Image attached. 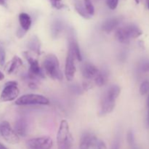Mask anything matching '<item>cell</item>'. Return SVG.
I'll return each instance as SVG.
<instances>
[{
  "label": "cell",
  "mask_w": 149,
  "mask_h": 149,
  "mask_svg": "<svg viewBox=\"0 0 149 149\" xmlns=\"http://www.w3.org/2000/svg\"><path fill=\"white\" fill-rule=\"evenodd\" d=\"M0 134L2 138L10 144H17L20 141L19 135L7 121H4L0 124Z\"/></svg>",
  "instance_id": "cell-6"
},
{
  "label": "cell",
  "mask_w": 149,
  "mask_h": 149,
  "mask_svg": "<svg viewBox=\"0 0 149 149\" xmlns=\"http://www.w3.org/2000/svg\"><path fill=\"white\" fill-rule=\"evenodd\" d=\"M43 68L46 74L55 80H62L63 75L60 68V63L56 55L49 54L45 57L43 62Z\"/></svg>",
  "instance_id": "cell-1"
},
{
  "label": "cell",
  "mask_w": 149,
  "mask_h": 149,
  "mask_svg": "<svg viewBox=\"0 0 149 149\" xmlns=\"http://www.w3.org/2000/svg\"><path fill=\"white\" fill-rule=\"evenodd\" d=\"M28 47L30 50L36 53V55H40L41 54V42L39 38L36 36H32L31 39L29 40L28 43Z\"/></svg>",
  "instance_id": "cell-16"
},
{
  "label": "cell",
  "mask_w": 149,
  "mask_h": 149,
  "mask_svg": "<svg viewBox=\"0 0 149 149\" xmlns=\"http://www.w3.org/2000/svg\"><path fill=\"white\" fill-rule=\"evenodd\" d=\"M19 93H20V91L17 87V81H7L1 92V94L0 95V100L2 102L13 101L18 97Z\"/></svg>",
  "instance_id": "cell-5"
},
{
  "label": "cell",
  "mask_w": 149,
  "mask_h": 149,
  "mask_svg": "<svg viewBox=\"0 0 149 149\" xmlns=\"http://www.w3.org/2000/svg\"><path fill=\"white\" fill-rule=\"evenodd\" d=\"M49 100L45 96L39 94H26L16 100L17 106H32V105H48Z\"/></svg>",
  "instance_id": "cell-4"
},
{
  "label": "cell",
  "mask_w": 149,
  "mask_h": 149,
  "mask_svg": "<svg viewBox=\"0 0 149 149\" xmlns=\"http://www.w3.org/2000/svg\"><path fill=\"white\" fill-rule=\"evenodd\" d=\"M140 69L143 72H149V61H145L140 65Z\"/></svg>",
  "instance_id": "cell-30"
},
{
  "label": "cell",
  "mask_w": 149,
  "mask_h": 149,
  "mask_svg": "<svg viewBox=\"0 0 149 149\" xmlns=\"http://www.w3.org/2000/svg\"><path fill=\"white\" fill-rule=\"evenodd\" d=\"M140 1H141V0H135V1H136L137 4H139V3H140Z\"/></svg>",
  "instance_id": "cell-41"
},
{
  "label": "cell",
  "mask_w": 149,
  "mask_h": 149,
  "mask_svg": "<svg viewBox=\"0 0 149 149\" xmlns=\"http://www.w3.org/2000/svg\"><path fill=\"white\" fill-rule=\"evenodd\" d=\"M0 5H5V0H0Z\"/></svg>",
  "instance_id": "cell-37"
},
{
  "label": "cell",
  "mask_w": 149,
  "mask_h": 149,
  "mask_svg": "<svg viewBox=\"0 0 149 149\" xmlns=\"http://www.w3.org/2000/svg\"><path fill=\"white\" fill-rule=\"evenodd\" d=\"M84 5L87 13L92 17L95 14V7L91 0H84Z\"/></svg>",
  "instance_id": "cell-23"
},
{
  "label": "cell",
  "mask_w": 149,
  "mask_h": 149,
  "mask_svg": "<svg viewBox=\"0 0 149 149\" xmlns=\"http://www.w3.org/2000/svg\"><path fill=\"white\" fill-rule=\"evenodd\" d=\"M4 79V75L1 71H0V81L3 80Z\"/></svg>",
  "instance_id": "cell-36"
},
{
  "label": "cell",
  "mask_w": 149,
  "mask_h": 149,
  "mask_svg": "<svg viewBox=\"0 0 149 149\" xmlns=\"http://www.w3.org/2000/svg\"><path fill=\"white\" fill-rule=\"evenodd\" d=\"M23 55L29 63V71L26 74V78L29 79L32 81H35L40 78H45V74L39 66L37 60L31 56L28 52H25Z\"/></svg>",
  "instance_id": "cell-3"
},
{
  "label": "cell",
  "mask_w": 149,
  "mask_h": 149,
  "mask_svg": "<svg viewBox=\"0 0 149 149\" xmlns=\"http://www.w3.org/2000/svg\"><path fill=\"white\" fill-rule=\"evenodd\" d=\"M121 89L119 86L111 85L108 89L107 91L106 92V93L104 94V96H106V97H108L110 100H113V101H116V100L119 97Z\"/></svg>",
  "instance_id": "cell-17"
},
{
  "label": "cell",
  "mask_w": 149,
  "mask_h": 149,
  "mask_svg": "<svg viewBox=\"0 0 149 149\" xmlns=\"http://www.w3.org/2000/svg\"><path fill=\"white\" fill-rule=\"evenodd\" d=\"M64 29V23L61 19L56 18L53 20L51 24V36L54 39H58Z\"/></svg>",
  "instance_id": "cell-12"
},
{
  "label": "cell",
  "mask_w": 149,
  "mask_h": 149,
  "mask_svg": "<svg viewBox=\"0 0 149 149\" xmlns=\"http://www.w3.org/2000/svg\"><path fill=\"white\" fill-rule=\"evenodd\" d=\"M57 143L58 149H71L73 144V138L70 132L69 125L65 119L60 124L57 135Z\"/></svg>",
  "instance_id": "cell-2"
},
{
  "label": "cell",
  "mask_w": 149,
  "mask_h": 149,
  "mask_svg": "<svg viewBox=\"0 0 149 149\" xmlns=\"http://www.w3.org/2000/svg\"><path fill=\"white\" fill-rule=\"evenodd\" d=\"M0 149H7V148H6V147L4 146L3 145V144L0 143Z\"/></svg>",
  "instance_id": "cell-38"
},
{
  "label": "cell",
  "mask_w": 149,
  "mask_h": 149,
  "mask_svg": "<svg viewBox=\"0 0 149 149\" xmlns=\"http://www.w3.org/2000/svg\"><path fill=\"white\" fill-rule=\"evenodd\" d=\"M29 87L30 89H31V90H35V89L37 88V85H36V82L34 81H31L29 82Z\"/></svg>",
  "instance_id": "cell-34"
},
{
  "label": "cell",
  "mask_w": 149,
  "mask_h": 149,
  "mask_svg": "<svg viewBox=\"0 0 149 149\" xmlns=\"http://www.w3.org/2000/svg\"><path fill=\"white\" fill-rule=\"evenodd\" d=\"M147 105H148V106H149V96L148 97V100H147Z\"/></svg>",
  "instance_id": "cell-40"
},
{
  "label": "cell",
  "mask_w": 149,
  "mask_h": 149,
  "mask_svg": "<svg viewBox=\"0 0 149 149\" xmlns=\"http://www.w3.org/2000/svg\"><path fill=\"white\" fill-rule=\"evenodd\" d=\"M115 36H116V39H117V41H119L120 43L127 44L130 40L125 27L117 28L116 29Z\"/></svg>",
  "instance_id": "cell-19"
},
{
  "label": "cell",
  "mask_w": 149,
  "mask_h": 149,
  "mask_svg": "<svg viewBox=\"0 0 149 149\" xmlns=\"http://www.w3.org/2000/svg\"><path fill=\"white\" fill-rule=\"evenodd\" d=\"M148 8L149 9V1H148Z\"/></svg>",
  "instance_id": "cell-42"
},
{
  "label": "cell",
  "mask_w": 149,
  "mask_h": 149,
  "mask_svg": "<svg viewBox=\"0 0 149 149\" xmlns=\"http://www.w3.org/2000/svg\"><path fill=\"white\" fill-rule=\"evenodd\" d=\"M115 105H116V101H113L103 95L100 103V110L99 114L100 116H104L108 113H110L111 112L113 111Z\"/></svg>",
  "instance_id": "cell-10"
},
{
  "label": "cell",
  "mask_w": 149,
  "mask_h": 149,
  "mask_svg": "<svg viewBox=\"0 0 149 149\" xmlns=\"http://www.w3.org/2000/svg\"><path fill=\"white\" fill-rule=\"evenodd\" d=\"M93 148V149H107V146L103 141L97 139Z\"/></svg>",
  "instance_id": "cell-28"
},
{
  "label": "cell",
  "mask_w": 149,
  "mask_h": 149,
  "mask_svg": "<svg viewBox=\"0 0 149 149\" xmlns=\"http://www.w3.org/2000/svg\"><path fill=\"white\" fill-rule=\"evenodd\" d=\"M22 65H23V61L20 59V58H19L17 55H15L13 59H12V61L10 62V63H9L8 67H7V73L9 74H13Z\"/></svg>",
  "instance_id": "cell-21"
},
{
  "label": "cell",
  "mask_w": 149,
  "mask_h": 149,
  "mask_svg": "<svg viewBox=\"0 0 149 149\" xmlns=\"http://www.w3.org/2000/svg\"><path fill=\"white\" fill-rule=\"evenodd\" d=\"M81 71H82V75L84 79H91L95 78L99 71L94 64L91 63H85L83 65Z\"/></svg>",
  "instance_id": "cell-11"
},
{
  "label": "cell",
  "mask_w": 149,
  "mask_h": 149,
  "mask_svg": "<svg viewBox=\"0 0 149 149\" xmlns=\"http://www.w3.org/2000/svg\"><path fill=\"white\" fill-rule=\"evenodd\" d=\"M15 131L21 137H25L27 135L28 124L25 118L20 117L16 120L15 124Z\"/></svg>",
  "instance_id": "cell-14"
},
{
  "label": "cell",
  "mask_w": 149,
  "mask_h": 149,
  "mask_svg": "<svg viewBox=\"0 0 149 149\" xmlns=\"http://www.w3.org/2000/svg\"><path fill=\"white\" fill-rule=\"evenodd\" d=\"M149 92V81H145L141 84V87H140V93L142 95L147 94Z\"/></svg>",
  "instance_id": "cell-25"
},
{
  "label": "cell",
  "mask_w": 149,
  "mask_h": 149,
  "mask_svg": "<svg viewBox=\"0 0 149 149\" xmlns=\"http://www.w3.org/2000/svg\"><path fill=\"white\" fill-rule=\"evenodd\" d=\"M127 141L128 144L130 146H133L135 145V137H134V134L132 131H128L127 134Z\"/></svg>",
  "instance_id": "cell-27"
},
{
  "label": "cell",
  "mask_w": 149,
  "mask_h": 149,
  "mask_svg": "<svg viewBox=\"0 0 149 149\" xmlns=\"http://www.w3.org/2000/svg\"><path fill=\"white\" fill-rule=\"evenodd\" d=\"M71 90H72V92H74V93L80 94V93H81V92H82L83 90L79 87V86L72 85L71 86Z\"/></svg>",
  "instance_id": "cell-32"
},
{
  "label": "cell",
  "mask_w": 149,
  "mask_h": 149,
  "mask_svg": "<svg viewBox=\"0 0 149 149\" xmlns=\"http://www.w3.org/2000/svg\"><path fill=\"white\" fill-rule=\"evenodd\" d=\"M125 28L130 39H136L141 36L143 33L142 31L135 25H128Z\"/></svg>",
  "instance_id": "cell-20"
},
{
  "label": "cell",
  "mask_w": 149,
  "mask_h": 149,
  "mask_svg": "<svg viewBox=\"0 0 149 149\" xmlns=\"http://www.w3.org/2000/svg\"><path fill=\"white\" fill-rule=\"evenodd\" d=\"M106 4L111 10H115L119 4V0H106Z\"/></svg>",
  "instance_id": "cell-29"
},
{
  "label": "cell",
  "mask_w": 149,
  "mask_h": 149,
  "mask_svg": "<svg viewBox=\"0 0 149 149\" xmlns=\"http://www.w3.org/2000/svg\"><path fill=\"white\" fill-rule=\"evenodd\" d=\"M19 22L20 27L26 31H28L31 26V18L30 15L26 13H21L19 15Z\"/></svg>",
  "instance_id": "cell-15"
},
{
  "label": "cell",
  "mask_w": 149,
  "mask_h": 149,
  "mask_svg": "<svg viewBox=\"0 0 149 149\" xmlns=\"http://www.w3.org/2000/svg\"><path fill=\"white\" fill-rule=\"evenodd\" d=\"M49 1L51 5L57 10H61L65 7V4L63 3L62 0H49Z\"/></svg>",
  "instance_id": "cell-24"
},
{
  "label": "cell",
  "mask_w": 149,
  "mask_h": 149,
  "mask_svg": "<svg viewBox=\"0 0 149 149\" xmlns=\"http://www.w3.org/2000/svg\"><path fill=\"white\" fill-rule=\"evenodd\" d=\"M74 7H75L76 10H77V13H79V15H80L82 17H84V18L85 19H90L92 17L91 16L87 13L84 4H81V2H80V1H76L75 4H74Z\"/></svg>",
  "instance_id": "cell-22"
},
{
  "label": "cell",
  "mask_w": 149,
  "mask_h": 149,
  "mask_svg": "<svg viewBox=\"0 0 149 149\" xmlns=\"http://www.w3.org/2000/svg\"><path fill=\"white\" fill-rule=\"evenodd\" d=\"M26 31L25 30H23V29H22L21 27L20 28V29H18V30H17V33H16V35H17V36L18 38H23V36H25V34H26Z\"/></svg>",
  "instance_id": "cell-33"
},
{
  "label": "cell",
  "mask_w": 149,
  "mask_h": 149,
  "mask_svg": "<svg viewBox=\"0 0 149 149\" xmlns=\"http://www.w3.org/2000/svg\"><path fill=\"white\" fill-rule=\"evenodd\" d=\"M75 55L73 50L68 48V52L67 54L65 65V76L68 81H71L74 78L76 74V65L74 59Z\"/></svg>",
  "instance_id": "cell-8"
},
{
  "label": "cell",
  "mask_w": 149,
  "mask_h": 149,
  "mask_svg": "<svg viewBox=\"0 0 149 149\" xmlns=\"http://www.w3.org/2000/svg\"><path fill=\"white\" fill-rule=\"evenodd\" d=\"M120 60L121 61H124V60L125 59V58H126V57H127V55H126V54L125 53V52H122V53H121V55H120Z\"/></svg>",
  "instance_id": "cell-35"
},
{
  "label": "cell",
  "mask_w": 149,
  "mask_h": 149,
  "mask_svg": "<svg viewBox=\"0 0 149 149\" xmlns=\"http://www.w3.org/2000/svg\"><path fill=\"white\" fill-rule=\"evenodd\" d=\"M109 79V73L106 70L98 71L97 75L95 77V82L98 87H103L107 83Z\"/></svg>",
  "instance_id": "cell-18"
},
{
  "label": "cell",
  "mask_w": 149,
  "mask_h": 149,
  "mask_svg": "<svg viewBox=\"0 0 149 149\" xmlns=\"http://www.w3.org/2000/svg\"><path fill=\"white\" fill-rule=\"evenodd\" d=\"M68 48L72 49L73 52H74L76 58L79 61H82V55H81L78 42H77V39H76L75 34L74 33L73 31H71V33H69V37H68Z\"/></svg>",
  "instance_id": "cell-9"
},
{
  "label": "cell",
  "mask_w": 149,
  "mask_h": 149,
  "mask_svg": "<svg viewBox=\"0 0 149 149\" xmlns=\"http://www.w3.org/2000/svg\"><path fill=\"white\" fill-rule=\"evenodd\" d=\"M111 149H120V141H119V138H117L115 139L111 147Z\"/></svg>",
  "instance_id": "cell-31"
},
{
  "label": "cell",
  "mask_w": 149,
  "mask_h": 149,
  "mask_svg": "<svg viewBox=\"0 0 149 149\" xmlns=\"http://www.w3.org/2000/svg\"><path fill=\"white\" fill-rule=\"evenodd\" d=\"M6 59V52L4 47L0 45V65H4L5 63Z\"/></svg>",
  "instance_id": "cell-26"
},
{
  "label": "cell",
  "mask_w": 149,
  "mask_h": 149,
  "mask_svg": "<svg viewBox=\"0 0 149 149\" xmlns=\"http://www.w3.org/2000/svg\"><path fill=\"white\" fill-rule=\"evenodd\" d=\"M26 145L29 149H50L53 145V141L50 137L42 136L29 140Z\"/></svg>",
  "instance_id": "cell-7"
},
{
  "label": "cell",
  "mask_w": 149,
  "mask_h": 149,
  "mask_svg": "<svg viewBox=\"0 0 149 149\" xmlns=\"http://www.w3.org/2000/svg\"><path fill=\"white\" fill-rule=\"evenodd\" d=\"M120 22V19L118 17H111V18L107 19L102 24V30L106 33L111 32L112 31L117 29Z\"/></svg>",
  "instance_id": "cell-13"
},
{
  "label": "cell",
  "mask_w": 149,
  "mask_h": 149,
  "mask_svg": "<svg viewBox=\"0 0 149 149\" xmlns=\"http://www.w3.org/2000/svg\"><path fill=\"white\" fill-rule=\"evenodd\" d=\"M148 119H147V122H148V125L149 126V106H148Z\"/></svg>",
  "instance_id": "cell-39"
}]
</instances>
